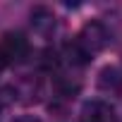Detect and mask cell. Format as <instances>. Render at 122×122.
I'll list each match as a JSON object with an SVG mask.
<instances>
[{
    "mask_svg": "<svg viewBox=\"0 0 122 122\" xmlns=\"http://www.w3.org/2000/svg\"><path fill=\"white\" fill-rule=\"evenodd\" d=\"M105 43H108V31H105V26H103L101 22H89V24L79 31V36L74 38V43L67 46V55H70L72 62L84 65V62H89L96 53H101V50L105 48Z\"/></svg>",
    "mask_w": 122,
    "mask_h": 122,
    "instance_id": "obj_1",
    "label": "cell"
},
{
    "mask_svg": "<svg viewBox=\"0 0 122 122\" xmlns=\"http://www.w3.org/2000/svg\"><path fill=\"white\" fill-rule=\"evenodd\" d=\"M0 50H3L5 62H22L29 55V41L22 34H5L3 43H0Z\"/></svg>",
    "mask_w": 122,
    "mask_h": 122,
    "instance_id": "obj_2",
    "label": "cell"
},
{
    "mask_svg": "<svg viewBox=\"0 0 122 122\" xmlns=\"http://www.w3.org/2000/svg\"><path fill=\"white\" fill-rule=\"evenodd\" d=\"M79 122H117L115 108L105 101H89L79 112Z\"/></svg>",
    "mask_w": 122,
    "mask_h": 122,
    "instance_id": "obj_3",
    "label": "cell"
},
{
    "mask_svg": "<svg viewBox=\"0 0 122 122\" xmlns=\"http://www.w3.org/2000/svg\"><path fill=\"white\" fill-rule=\"evenodd\" d=\"M98 86L103 91H110V93H120L122 91V74L115 70V67H105L98 77Z\"/></svg>",
    "mask_w": 122,
    "mask_h": 122,
    "instance_id": "obj_4",
    "label": "cell"
},
{
    "mask_svg": "<svg viewBox=\"0 0 122 122\" xmlns=\"http://www.w3.org/2000/svg\"><path fill=\"white\" fill-rule=\"evenodd\" d=\"M15 122H41L38 117H34V115H24V117H17Z\"/></svg>",
    "mask_w": 122,
    "mask_h": 122,
    "instance_id": "obj_5",
    "label": "cell"
},
{
    "mask_svg": "<svg viewBox=\"0 0 122 122\" xmlns=\"http://www.w3.org/2000/svg\"><path fill=\"white\" fill-rule=\"evenodd\" d=\"M5 103H7V98H5V91L0 89V108H5Z\"/></svg>",
    "mask_w": 122,
    "mask_h": 122,
    "instance_id": "obj_6",
    "label": "cell"
},
{
    "mask_svg": "<svg viewBox=\"0 0 122 122\" xmlns=\"http://www.w3.org/2000/svg\"><path fill=\"white\" fill-rule=\"evenodd\" d=\"M5 65H7V62H5V57H3V50H0V70H3Z\"/></svg>",
    "mask_w": 122,
    "mask_h": 122,
    "instance_id": "obj_7",
    "label": "cell"
}]
</instances>
